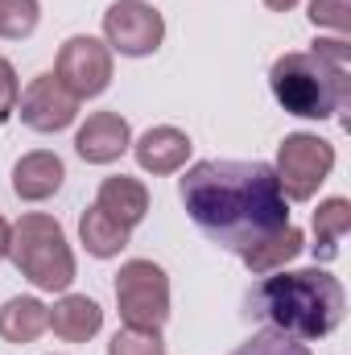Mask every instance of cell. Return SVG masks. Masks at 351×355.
<instances>
[{
  "label": "cell",
  "instance_id": "26",
  "mask_svg": "<svg viewBox=\"0 0 351 355\" xmlns=\"http://www.w3.org/2000/svg\"><path fill=\"white\" fill-rule=\"evenodd\" d=\"M4 257H8V223L0 219V261H4Z\"/></svg>",
  "mask_w": 351,
  "mask_h": 355
},
{
  "label": "cell",
  "instance_id": "25",
  "mask_svg": "<svg viewBox=\"0 0 351 355\" xmlns=\"http://www.w3.org/2000/svg\"><path fill=\"white\" fill-rule=\"evenodd\" d=\"M264 4H268V8H273V12H289V8H293V4H298V0H264Z\"/></svg>",
  "mask_w": 351,
  "mask_h": 355
},
{
  "label": "cell",
  "instance_id": "13",
  "mask_svg": "<svg viewBox=\"0 0 351 355\" xmlns=\"http://www.w3.org/2000/svg\"><path fill=\"white\" fill-rule=\"evenodd\" d=\"M95 207L108 215V219H116L120 227H137L145 215H149V190L137 182V178H103L99 182V194H95Z\"/></svg>",
  "mask_w": 351,
  "mask_h": 355
},
{
  "label": "cell",
  "instance_id": "19",
  "mask_svg": "<svg viewBox=\"0 0 351 355\" xmlns=\"http://www.w3.org/2000/svg\"><path fill=\"white\" fill-rule=\"evenodd\" d=\"M42 21V4L37 0H0V37L4 42H21L37 29Z\"/></svg>",
  "mask_w": 351,
  "mask_h": 355
},
{
  "label": "cell",
  "instance_id": "16",
  "mask_svg": "<svg viewBox=\"0 0 351 355\" xmlns=\"http://www.w3.org/2000/svg\"><path fill=\"white\" fill-rule=\"evenodd\" d=\"M302 248H306V236H302L293 223H285V227H281V232H273L268 240L252 244V248H248L240 261L248 265V272H261V277H264V272H277V268H285L293 257H298V252H302Z\"/></svg>",
  "mask_w": 351,
  "mask_h": 355
},
{
  "label": "cell",
  "instance_id": "24",
  "mask_svg": "<svg viewBox=\"0 0 351 355\" xmlns=\"http://www.w3.org/2000/svg\"><path fill=\"white\" fill-rule=\"evenodd\" d=\"M314 54H323V58H327V62H335V67H351L348 37H318V42H314Z\"/></svg>",
  "mask_w": 351,
  "mask_h": 355
},
{
  "label": "cell",
  "instance_id": "18",
  "mask_svg": "<svg viewBox=\"0 0 351 355\" xmlns=\"http://www.w3.org/2000/svg\"><path fill=\"white\" fill-rule=\"evenodd\" d=\"M351 227V202L348 198H327V202H318V211H314V236H318V252L323 257H335V248H339V240H343V232Z\"/></svg>",
  "mask_w": 351,
  "mask_h": 355
},
{
  "label": "cell",
  "instance_id": "5",
  "mask_svg": "<svg viewBox=\"0 0 351 355\" xmlns=\"http://www.w3.org/2000/svg\"><path fill=\"white\" fill-rule=\"evenodd\" d=\"M116 306L124 327L162 331L170 318V277L153 261H128L116 272Z\"/></svg>",
  "mask_w": 351,
  "mask_h": 355
},
{
  "label": "cell",
  "instance_id": "6",
  "mask_svg": "<svg viewBox=\"0 0 351 355\" xmlns=\"http://www.w3.org/2000/svg\"><path fill=\"white\" fill-rule=\"evenodd\" d=\"M331 170H335V145L323 141L318 132H289V137L277 145V166H273V174L281 182L285 198H298V202L314 198L318 186L331 178Z\"/></svg>",
  "mask_w": 351,
  "mask_h": 355
},
{
  "label": "cell",
  "instance_id": "1",
  "mask_svg": "<svg viewBox=\"0 0 351 355\" xmlns=\"http://www.w3.org/2000/svg\"><path fill=\"white\" fill-rule=\"evenodd\" d=\"M178 198L190 223L236 257L289 223L285 190L264 162H198L178 178Z\"/></svg>",
  "mask_w": 351,
  "mask_h": 355
},
{
  "label": "cell",
  "instance_id": "15",
  "mask_svg": "<svg viewBox=\"0 0 351 355\" xmlns=\"http://www.w3.org/2000/svg\"><path fill=\"white\" fill-rule=\"evenodd\" d=\"M50 327V310L37 297H8L0 306V339L8 343H33L42 331Z\"/></svg>",
  "mask_w": 351,
  "mask_h": 355
},
{
  "label": "cell",
  "instance_id": "3",
  "mask_svg": "<svg viewBox=\"0 0 351 355\" xmlns=\"http://www.w3.org/2000/svg\"><path fill=\"white\" fill-rule=\"evenodd\" d=\"M273 99L302 120H331L343 112L351 95V67H335L314 50L281 54L268 71Z\"/></svg>",
  "mask_w": 351,
  "mask_h": 355
},
{
  "label": "cell",
  "instance_id": "12",
  "mask_svg": "<svg viewBox=\"0 0 351 355\" xmlns=\"http://www.w3.org/2000/svg\"><path fill=\"white\" fill-rule=\"evenodd\" d=\"M62 178H67L62 157L50 153V149H37V153H25V157L12 166V190H17V198H25V202H42V198H50V194L62 186Z\"/></svg>",
  "mask_w": 351,
  "mask_h": 355
},
{
  "label": "cell",
  "instance_id": "23",
  "mask_svg": "<svg viewBox=\"0 0 351 355\" xmlns=\"http://www.w3.org/2000/svg\"><path fill=\"white\" fill-rule=\"evenodd\" d=\"M17 99H21V83H17V71L8 58H0V120H8L17 112Z\"/></svg>",
  "mask_w": 351,
  "mask_h": 355
},
{
  "label": "cell",
  "instance_id": "4",
  "mask_svg": "<svg viewBox=\"0 0 351 355\" xmlns=\"http://www.w3.org/2000/svg\"><path fill=\"white\" fill-rule=\"evenodd\" d=\"M8 261L17 265L21 277H29L46 293L67 289L75 281V252H71L58 219H50L42 211L21 215L8 227Z\"/></svg>",
  "mask_w": 351,
  "mask_h": 355
},
{
  "label": "cell",
  "instance_id": "7",
  "mask_svg": "<svg viewBox=\"0 0 351 355\" xmlns=\"http://www.w3.org/2000/svg\"><path fill=\"white\" fill-rule=\"evenodd\" d=\"M103 33H108V46L120 50L124 58H145L162 46L166 21L145 0H120L103 12Z\"/></svg>",
  "mask_w": 351,
  "mask_h": 355
},
{
  "label": "cell",
  "instance_id": "10",
  "mask_svg": "<svg viewBox=\"0 0 351 355\" xmlns=\"http://www.w3.org/2000/svg\"><path fill=\"white\" fill-rule=\"evenodd\" d=\"M132 145V128L120 112H95L87 116V124L79 128L75 137V153L87 162V166H112L128 153Z\"/></svg>",
  "mask_w": 351,
  "mask_h": 355
},
{
  "label": "cell",
  "instance_id": "17",
  "mask_svg": "<svg viewBox=\"0 0 351 355\" xmlns=\"http://www.w3.org/2000/svg\"><path fill=\"white\" fill-rule=\"evenodd\" d=\"M79 240L91 257L108 261V257H120L128 248V227H120L116 219H108L99 207H87L83 219H79Z\"/></svg>",
  "mask_w": 351,
  "mask_h": 355
},
{
  "label": "cell",
  "instance_id": "8",
  "mask_svg": "<svg viewBox=\"0 0 351 355\" xmlns=\"http://www.w3.org/2000/svg\"><path fill=\"white\" fill-rule=\"evenodd\" d=\"M54 75L62 79V87L71 91L75 99H91V95H103L112 83V50L99 42V37H67L62 50H58V67Z\"/></svg>",
  "mask_w": 351,
  "mask_h": 355
},
{
  "label": "cell",
  "instance_id": "20",
  "mask_svg": "<svg viewBox=\"0 0 351 355\" xmlns=\"http://www.w3.org/2000/svg\"><path fill=\"white\" fill-rule=\"evenodd\" d=\"M108 355H166V343H162V331L153 327H124L112 335Z\"/></svg>",
  "mask_w": 351,
  "mask_h": 355
},
{
  "label": "cell",
  "instance_id": "9",
  "mask_svg": "<svg viewBox=\"0 0 351 355\" xmlns=\"http://www.w3.org/2000/svg\"><path fill=\"white\" fill-rule=\"evenodd\" d=\"M17 112H21V124L33 128V132H62V128L75 124L79 99L62 87L58 75H37L29 87L21 91Z\"/></svg>",
  "mask_w": 351,
  "mask_h": 355
},
{
  "label": "cell",
  "instance_id": "2",
  "mask_svg": "<svg viewBox=\"0 0 351 355\" xmlns=\"http://www.w3.org/2000/svg\"><path fill=\"white\" fill-rule=\"evenodd\" d=\"M348 310V293L339 277L327 268H293V272H264V281L248 293V314L268 322L273 331H285L302 343L327 339Z\"/></svg>",
  "mask_w": 351,
  "mask_h": 355
},
{
  "label": "cell",
  "instance_id": "21",
  "mask_svg": "<svg viewBox=\"0 0 351 355\" xmlns=\"http://www.w3.org/2000/svg\"><path fill=\"white\" fill-rule=\"evenodd\" d=\"M232 355H310V347L302 343V339H293V335H285V331H257L248 343H240Z\"/></svg>",
  "mask_w": 351,
  "mask_h": 355
},
{
  "label": "cell",
  "instance_id": "14",
  "mask_svg": "<svg viewBox=\"0 0 351 355\" xmlns=\"http://www.w3.org/2000/svg\"><path fill=\"white\" fill-rule=\"evenodd\" d=\"M99 327H103V310L87 293H67L50 310V331L67 343H87L91 335H99Z\"/></svg>",
  "mask_w": 351,
  "mask_h": 355
},
{
  "label": "cell",
  "instance_id": "22",
  "mask_svg": "<svg viewBox=\"0 0 351 355\" xmlns=\"http://www.w3.org/2000/svg\"><path fill=\"white\" fill-rule=\"evenodd\" d=\"M318 29H335L339 37L351 33V4L348 0H310V12H306Z\"/></svg>",
  "mask_w": 351,
  "mask_h": 355
},
{
  "label": "cell",
  "instance_id": "11",
  "mask_svg": "<svg viewBox=\"0 0 351 355\" xmlns=\"http://www.w3.org/2000/svg\"><path fill=\"white\" fill-rule=\"evenodd\" d=\"M132 153H137V166L145 174H178L186 166V157H190V137L182 128L157 124L132 145Z\"/></svg>",
  "mask_w": 351,
  "mask_h": 355
}]
</instances>
